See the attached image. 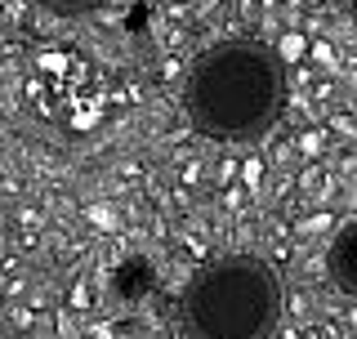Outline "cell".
Listing matches in <instances>:
<instances>
[{"label":"cell","instance_id":"cell-1","mask_svg":"<svg viewBox=\"0 0 357 339\" xmlns=\"http://www.w3.org/2000/svg\"><path fill=\"white\" fill-rule=\"evenodd\" d=\"M282 63L259 40H223L188 72V121L206 139H259L282 112Z\"/></svg>","mask_w":357,"mask_h":339},{"label":"cell","instance_id":"cell-4","mask_svg":"<svg viewBox=\"0 0 357 339\" xmlns=\"http://www.w3.org/2000/svg\"><path fill=\"white\" fill-rule=\"evenodd\" d=\"M45 14L54 18H81V14H94L98 5H107V0H36Z\"/></svg>","mask_w":357,"mask_h":339},{"label":"cell","instance_id":"cell-3","mask_svg":"<svg viewBox=\"0 0 357 339\" xmlns=\"http://www.w3.org/2000/svg\"><path fill=\"white\" fill-rule=\"evenodd\" d=\"M326 273L335 281V290H344V295L357 299V219L344 223L340 236L331 241L326 250Z\"/></svg>","mask_w":357,"mask_h":339},{"label":"cell","instance_id":"cell-2","mask_svg":"<svg viewBox=\"0 0 357 339\" xmlns=\"http://www.w3.org/2000/svg\"><path fill=\"white\" fill-rule=\"evenodd\" d=\"M282 312L277 273L255 255H228L188 286L183 317L192 339H268Z\"/></svg>","mask_w":357,"mask_h":339},{"label":"cell","instance_id":"cell-5","mask_svg":"<svg viewBox=\"0 0 357 339\" xmlns=\"http://www.w3.org/2000/svg\"><path fill=\"white\" fill-rule=\"evenodd\" d=\"M349 9H353V18H357V0H349Z\"/></svg>","mask_w":357,"mask_h":339}]
</instances>
